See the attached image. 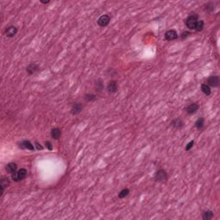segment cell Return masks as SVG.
Instances as JSON below:
<instances>
[{
    "instance_id": "30bf717a",
    "label": "cell",
    "mask_w": 220,
    "mask_h": 220,
    "mask_svg": "<svg viewBox=\"0 0 220 220\" xmlns=\"http://www.w3.org/2000/svg\"><path fill=\"white\" fill-rule=\"evenodd\" d=\"M17 28L15 26H9L6 28L5 31H4V34L7 37L12 38V37H14L15 35L17 34Z\"/></svg>"
},
{
    "instance_id": "d4e9b609",
    "label": "cell",
    "mask_w": 220,
    "mask_h": 220,
    "mask_svg": "<svg viewBox=\"0 0 220 220\" xmlns=\"http://www.w3.org/2000/svg\"><path fill=\"white\" fill-rule=\"evenodd\" d=\"M194 140H192V141H190L187 145H186V147H185V150L186 151H188V150H190L192 148H193V146H194Z\"/></svg>"
},
{
    "instance_id": "e0dca14e",
    "label": "cell",
    "mask_w": 220,
    "mask_h": 220,
    "mask_svg": "<svg viewBox=\"0 0 220 220\" xmlns=\"http://www.w3.org/2000/svg\"><path fill=\"white\" fill-rule=\"evenodd\" d=\"M214 214L213 211L211 210H206L202 212V219L203 220H211L213 218Z\"/></svg>"
},
{
    "instance_id": "484cf974",
    "label": "cell",
    "mask_w": 220,
    "mask_h": 220,
    "mask_svg": "<svg viewBox=\"0 0 220 220\" xmlns=\"http://www.w3.org/2000/svg\"><path fill=\"white\" fill-rule=\"evenodd\" d=\"M45 144H46V147L49 150H53V147L52 143L50 141H45Z\"/></svg>"
},
{
    "instance_id": "5bb4252c",
    "label": "cell",
    "mask_w": 220,
    "mask_h": 220,
    "mask_svg": "<svg viewBox=\"0 0 220 220\" xmlns=\"http://www.w3.org/2000/svg\"><path fill=\"white\" fill-rule=\"evenodd\" d=\"M5 170L8 174H14L17 170V164L16 163H9L5 166Z\"/></svg>"
},
{
    "instance_id": "7402d4cb",
    "label": "cell",
    "mask_w": 220,
    "mask_h": 220,
    "mask_svg": "<svg viewBox=\"0 0 220 220\" xmlns=\"http://www.w3.org/2000/svg\"><path fill=\"white\" fill-rule=\"evenodd\" d=\"M84 99H85V101L88 102H92L97 101V96L94 95V94H86V95L84 96Z\"/></svg>"
},
{
    "instance_id": "cb8c5ba5",
    "label": "cell",
    "mask_w": 220,
    "mask_h": 220,
    "mask_svg": "<svg viewBox=\"0 0 220 220\" xmlns=\"http://www.w3.org/2000/svg\"><path fill=\"white\" fill-rule=\"evenodd\" d=\"M129 193H130V190H129L128 188H124V189H122V190L119 193L118 197H119L120 199H124V198H126V197L129 194Z\"/></svg>"
},
{
    "instance_id": "603a6c76",
    "label": "cell",
    "mask_w": 220,
    "mask_h": 220,
    "mask_svg": "<svg viewBox=\"0 0 220 220\" xmlns=\"http://www.w3.org/2000/svg\"><path fill=\"white\" fill-rule=\"evenodd\" d=\"M204 10L206 11V12H209L211 13L214 10V4L213 3H207L204 5Z\"/></svg>"
},
{
    "instance_id": "7a4b0ae2",
    "label": "cell",
    "mask_w": 220,
    "mask_h": 220,
    "mask_svg": "<svg viewBox=\"0 0 220 220\" xmlns=\"http://www.w3.org/2000/svg\"><path fill=\"white\" fill-rule=\"evenodd\" d=\"M27 175H28V170L26 168H20V169L17 170L14 174L11 175V178L14 182H18L23 180L27 176Z\"/></svg>"
},
{
    "instance_id": "8fae6325",
    "label": "cell",
    "mask_w": 220,
    "mask_h": 220,
    "mask_svg": "<svg viewBox=\"0 0 220 220\" xmlns=\"http://www.w3.org/2000/svg\"><path fill=\"white\" fill-rule=\"evenodd\" d=\"M19 147L22 148L23 150L28 149V150H32V151L35 150V146H34V144H33L30 141L28 140L22 141V142L19 144Z\"/></svg>"
},
{
    "instance_id": "277c9868",
    "label": "cell",
    "mask_w": 220,
    "mask_h": 220,
    "mask_svg": "<svg viewBox=\"0 0 220 220\" xmlns=\"http://www.w3.org/2000/svg\"><path fill=\"white\" fill-rule=\"evenodd\" d=\"M111 20V17L107 14H104L102 16H101L100 17L97 19V24L100 27H106L110 23Z\"/></svg>"
},
{
    "instance_id": "4fadbf2b",
    "label": "cell",
    "mask_w": 220,
    "mask_h": 220,
    "mask_svg": "<svg viewBox=\"0 0 220 220\" xmlns=\"http://www.w3.org/2000/svg\"><path fill=\"white\" fill-rule=\"evenodd\" d=\"M170 125H171L172 127H174V128H176V129H182V128L184 126V122H183V121H182V119L177 118V119L173 120V121H171Z\"/></svg>"
},
{
    "instance_id": "52a82bcc",
    "label": "cell",
    "mask_w": 220,
    "mask_h": 220,
    "mask_svg": "<svg viewBox=\"0 0 220 220\" xmlns=\"http://www.w3.org/2000/svg\"><path fill=\"white\" fill-rule=\"evenodd\" d=\"M220 80L219 76H211L210 78H208L207 79V85L209 87H218L219 85Z\"/></svg>"
},
{
    "instance_id": "7c38bea8",
    "label": "cell",
    "mask_w": 220,
    "mask_h": 220,
    "mask_svg": "<svg viewBox=\"0 0 220 220\" xmlns=\"http://www.w3.org/2000/svg\"><path fill=\"white\" fill-rule=\"evenodd\" d=\"M199 107H200V106L197 103H191L190 105H188L186 107V112L188 115H194L199 110Z\"/></svg>"
},
{
    "instance_id": "9c48e42d",
    "label": "cell",
    "mask_w": 220,
    "mask_h": 220,
    "mask_svg": "<svg viewBox=\"0 0 220 220\" xmlns=\"http://www.w3.org/2000/svg\"><path fill=\"white\" fill-rule=\"evenodd\" d=\"M39 69H40L39 65H37L36 63H30V64L27 66L26 71L28 75H33V74H35L36 71H38Z\"/></svg>"
},
{
    "instance_id": "6da1fadb",
    "label": "cell",
    "mask_w": 220,
    "mask_h": 220,
    "mask_svg": "<svg viewBox=\"0 0 220 220\" xmlns=\"http://www.w3.org/2000/svg\"><path fill=\"white\" fill-rule=\"evenodd\" d=\"M198 21H199V15L197 13H194V12L190 13L185 20L186 26L188 29L194 30V28H195V25H196Z\"/></svg>"
},
{
    "instance_id": "2e32d148",
    "label": "cell",
    "mask_w": 220,
    "mask_h": 220,
    "mask_svg": "<svg viewBox=\"0 0 220 220\" xmlns=\"http://www.w3.org/2000/svg\"><path fill=\"white\" fill-rule=\"evenodd\" d=\"M51 136H52V138H53V139L59 140L60 138L61 137V130L59 127L53 128L52 131H51Z\"/></svg>"
},
{
    "instance_id": "5b68a950",
    "label": "cell",
    "mask_w": 220,
    "mask_h": 220,
    "mask_svg": "<svg viewBox=\"0 0 220 220\" xmlns=\"http://www.w3.org/2000/svg\"><path fill=\"white\" fill-rule=\"evenodd\" d=\"M179 35L178 33L176 32L175 29H170V30H168L167 32L165 33L164 35V39L168 41H175L176 39H178Z\"/></svg>"
},
{
    "instance_id": "83f0119b",
    "label": "cell",
    "mask_w": 220,
    "mask_h": 220,
    "mask_svg": "<svg viewBox=\"0 0 220 220\" xmlns=\"http://www.w3.org/2000/svg\"><path fill=\"white\" fill-rule=\"evenodd\" d=\"M35 146L36 147V150H43V146H42L41 144H39L38 142H36V141L35 142Z\"/></svg>"
},
{
    "instance_id": "44dd1931",
    "label": "cell",
    "mask_w": 220,
    "mask_h": 220,
    "mask_svg": "<svg viewBox=\"0 0 220 220\" xmlns=\"http://www.w3.org/2000/svg\"><path fill=\"white\" fill-rule=\"evenodd\" d=\"M203 28H204V21L203 20H199L195 25L194 28V30L197 31V32H200L203 30Z\"/></svg>"
},
{
    "instance_id": "ffe728a7",
    "label": "cell",
    "mask_w": 220,
    "mask_h": 220,
    "mask_svg": "<svg viewBox=\"0 0 220 220\" xmlns=\"http://www.w3.org/2000/svg\"><path fill=\"white\" fill-rule=\"evenodd\" d=\"M95 87H96V90H97V92H101L103 89V88H104V85H103L102 81L101 79L97 80V82H96V83H95Z\"/></svg>"
},
{
    "instance_id": "8992f818",
    "label": "cell",
    "mask_w": 220,
    "mask_h": 220,
    "mask_svg": "<svg viewBox=\"0 0 220 220\" xmlns=\"http://www.w3.org/2000/svg\"><path fill=\"white\" fill-rule=\"evenodd\" d=\"M118 89H119V85H118V82L115 81V80H112L108 83L107 86V92L110 93V94H115L118 91Z\"/></svg>"
},
{
    "instance_id": "9a60e30c",
    "label": "cell",
    "mask_w": 220,
    "mask_h": 220,
    "mask_svg": "<svg viewBox=\"0 0 220 220\" xmlns=\"http://www.w3.org/2000/svg\"><path fill=\"white\" fill-rule=\"evenodd\" d=\"M9 185V181L8 178H2V179H1V182H0V187H1V194H0V196H1V197L3 196L5 188L8 187Z\"/></svg>"
},
{
    "instance_id": "ac0fdd59",
    "label": "cell",
    "mask_w": 220,
    "mask_h": 220,
    "mask_svg": "<svg viewBox=\"0 0 220 220\" xmlns=\"http://www.w3.org/2000/svg\"><path fill=\"white\" fill-rule=\"evenodd\" d=\"M204 124H205V120H204V118L200 117V118H199V119L195 121L194 126H195V127H196L198 130H201L203 127H204Z\"/></svg>"
},
{
    "instance_id": "f1b7e54d",
    "label": "cell",
    "mask_w": 220,
    "mask_h": 220,
    "mask_svg": "<svg viewBox=\"0 0 220 220\" xmlns=\"http://www.w3.org/2000/svg\"><path fill=\"white\" fill-rule=\"evenodd\" d=\"M41 3L43 4H49L50 1H49V0H47V1H41Z\"/></svg>"
},
{
    "instance_id": "ba28073f",
    "label": "cell",
    "mask_w": 220,
    "mask_h": 220,
    "mask_svg": "<svg viewBox=\"0 0 220 220\" xmlns=\"http://www.w3.org/2000/svg\"><path fill=\"white\" fill-rule=\"evenodd\" d=\"M83 108V106L82 103H80V102L74 103L71 107V108H70V113H71L72 115H79L80 113L82 112Z\"/></svg>"
},
{
    "instance_id": "d6986e66",
    "label": "cell",
    "mask_w": 220,
    "mask_h": 220,
    "mask_svg": "<svg viewBox=\"0 0 220 220\" xmlns=\"http://www.w3.org/2000/svg\"><path fill=\"white\" fill-rule=\"evenodd\" d=\"M200 89H201V91H202L203 93H204L205 96H210V95H211V87H209L207 84H205V83H203V84H201V87H200Z\"/></svg>"
},
{
    "instance_id": "4316f807",
    "label": "cell",
    "mask_w": 220,
    "mask_h": 220,
    "mask_svg": "<svg viewBox=\"0 0 220 220\" xmlns=\"http://www.w3.org/2000/svg\"><path fill=\"white\" fill-rule=\"evenodd\" d=\"M190 35V32H187V31H183L182 33V35H181V37H182V40H184L185 38L187 37H188Z\"/></svg>"
},
{
    "instance_id": "3957f363",
    "label": "cell",
    "mask_w": 220,
    "mask_h": 220,
    "mask_svg": "<svg viewBox=\"0 0 220 220\" xmlns=\"http://www.w3.org/2000/svg\"><path fill=\"white\" fill-rule=\"evenodd\" d=\"M168 178L167 172L166 170L164 169H159L158 170L155 175H154V179L157 182H166Z\"/></svg>"
}]
</instances>
